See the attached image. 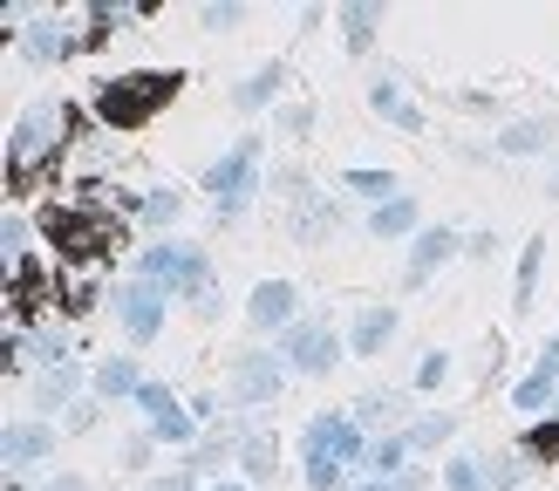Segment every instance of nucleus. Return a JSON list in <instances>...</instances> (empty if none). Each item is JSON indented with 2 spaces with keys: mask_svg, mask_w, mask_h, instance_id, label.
I'll return each instance as SVG.
<instances>
[{
  "mask_svg": "<svg viewBox=\"0 0 559 491\" xmlns=\"http://www.w3.org/2000/svg\"><path fill=\"white\" fill-rule=\"evenodd\" d=\"M287 355H294V369L321 375V369H334V355H342V342H334V335H328L321 321H300L294 335H287Z\"/></svg>",
  "mask_w": 559,
  "mask_h": 491,
  "instance_id": "obj_6",
  "label": "nucleus"
},
{
  "mask_svg": "<svg viewBox=\"0 0 559 491\" xmlns=\"http://www.w3.org/2000/svg\"><path fill=\"white\" fill-rule=\"evenodd\" d=\"M136 403L151 409V423H157V436H171V444H185V436H191V417H185V409H178L171 396L157 390V382H144V390H136Z\"/></svg>",
  "mask_w": 559,
  "mask_h": 491,
  "instance_id": "obj_9",
  "label": "nucleus"
},
{
  "mask_svg": "<svg viewBox=\"0 0 559 491\" xmlns=\"http://www.w3.org/2000/svg\"><path fill=\"white\" fill-rule=\"evenodd\" d=\"M157 491H191V478H171V484H157Z\"/></svg>",
  "mask_w": 559,
  "mask_h": 491,
  "instance_id": "obj_34",
  "label": "nucleus"
},
{
  "mask_svg": "<svg viewBox=\"0 0 559 491\" xmlns=\"http://www.w3.org/2000/svg\"><path fill=\"white\" fill-rule=\"evenodd\" d=\"M218 491H239V484H218Z\"/></svg>",
  "mask_w": 559,
  "mask_h": 491,
  "instance_id": "obj_36",
  "label": "nucleus"
},
{
  "mask_svg": "<svg viewBox=\"0 0 559 491\" xmlns=\"http://www.w3.org/2000/svg\"><path fill=\"white\" fill-rule=\"evenodd\" d=\"M157 314H164V300H157L151 280L123 294V327H130V342H151V335H157Z\"/></svg>",
  "mask_w": 559,
  "mask_h": 491,
  "instance_id": "obj_8",
  "label": "nucleus"
},
{
  "mask_svg": "<svg viewBox=\"0 0 559 491\" xmlns=\"http://www.w3.org/2000/svg\"><path fill=\"white\" fill-rule=\"evenodd\" d=\"M369 464H376V471L389 478V471L403 464V436H389V444H376V451H369Z\"/></svg>",
  "mask_w": 559,
  "mask_h": 491,
  "instance_id": "obj_25",
  "label": "nucleus"
},
{
  "mask_svg": "<svg viewBox=\"0 0 559 491\" xmlns=\"http://www.w3.org/2000/svg\"><path fill=\"white\" fill-rule=\"evenodd\" d=\"M342 21H348V48H369L376 41V8H348Z\"/></svg>",
  "mask_w": 559,
  "mask_h": 491,
  "instance_id": "obj_18",
  "label": "nucleus"
},
{
  "mask_svg": "<svg viewBox=\"0 0 559 491\" xmlns=\"http://www.w3.org/2000/svg\"><path fill=\"white\" fill-rule=\"evenodd\" d=\"M178 82H185V75H151V69H144V75H117V82H103L96 117H103L109 130H136L157 103L178 96Z\"/></svg>",
  "mask_w": 559,
  "mask_h": 491,
  "instance_id": "obj_1",
  "label": "nucleus"
},
{
  "mask_svg": "<svg viewBox=\"0 0 559 491\" xmlns=\"http://www.w3.org/2000/svg\"><path fill=\"white\" fill-rule=\"evenodd\" d=\"M144 280L157 287H185V294H199L205 287V253H178V246H151L144 253Z\"/></svg>",
  "mask_w": 559,
  "mask_h": 491,
  "instance_id": "obj_5",
  "label": "nucleus"
},
{
  "mask_svg": "<svg viewBox=\"0 0 559 491\" xmlns=\"http://www.w3.org/2000/svg\"><path fill=\"white\" fill-rule=\"evenodd\" d=\"M519 478H525V464H519V457H498V464H491V484H498V491H512Z\"/></svg>",
  "mask_w": 559,
  "mask_h": 491,
  "instance_id": "obj_27",
  "label": "nucleus"
},
{
  "mask_svg": "<svg viewBox=\"0 0 559 491\" xmlns=\"http://www.w3.org/2000/svg\"><path fill=\"white\" fill-rule=\"evenodd\" d=\"M246 478H253V484L273 478V444H266V436H246Z\"/></svg>",
  "mask_w": 559,
  "mask_h": 491,
  "instance_id": "obj_17",
  "label": "nucleus"
},
{
  "mask_svg": "<svg viewBox=\"0 0 559 491\" xmlns=\"http://www.w3.org/2000/svg\"><path fill=\"white\" fill-rule=\"evenodd\" d=\"M451 491H485L478 484V464H451Z\"/></svg>",
  "mask_w": 559,
  "mask_h": 491,
  "instance_id": "obj_30",
  "label": "nucleus"
},
{
  "mask_svg": "<svg viewBox=\"0 0 559 491\" xmlns=\"http://www.w3.org/2000/svg\"><path fill=\"white\" fill-rule=\"evenodd\" d=\"M409 218H416V205H409V199H389V205L376 212V232H409Z\"/></svg>",
  "mask_w": 559,
  "mask_h": 491,
  "instance_id": "obj_19",
  "label": "nucleus"
},
{
  "mask_svg": "<svg viewBox=\"0 0 559 491\" xmlns=\"http://www.w3.org/2000/svg\"><path fill=\"white\" fill-rule=\"evenodd\" d=\"M361 457V423L355 417H321V423H307V484L328 491V484H342V471Z\"/></svg>",
  "mask_w": 559,
  "mask_h": 491,
  "instance_id": "obj_2",
  "label": "nucleus"
},
{
  "mask_svg": "<svg viewBox=\"0 0 559 491\" xmlns=\"http://www.w3.org/2000/svg\"><path fill=\"white\" fill-rule=\"evenodd\" d=\"M48 130H55V109L41 103V109H27L21 117V130H14V184L27 178V157H35L41 144H48Z\"/></svg>",
  "mask_w": 559,
  "mask_h": 491,
  "instance_id": "obj_7",
  "label": "nucleus"
},
{
  "mask_svg": "<svg viewBox=\"0 0 559 491\" xmlns=\"http://www.w3.org/2000/svg\"><path fill=\"white\" fill-rule=\"evenodd\" d=\"M546 136H552L546 123H519V130L506 136V151H512V157H525V151H539V144H546Z\"/></svg>",
  "mask_w": 559,
  "mask_h": 491,
  "instance_id": "obj_20",
  "label": "nucleus"
},
{
  "mask_svg": "<svg viewBox=\"0 0 559 491\" xmlns=\"http://www.w3.org/2000/svg\"><path fill=\"white\" fill-rule=\"evenodd\" d=\"M437 436H451V417H430V423H416V444H437Z\"/></svg>",
  "mask_w": 559,
  "mask_h": 491,
  "instance_id": "obj_31",
  "label": "nucleus"
},
{
  "mask_svg": "<svg viewBox=\"0 0 559 491\" xmlns=\"http://www.w3.org/2000/svg\"><path fill=\"white\" fill-rule=\"evenodd\" d=\"M27 55H35V62H62L69 41H62V35H27Z\"/></svg>",
  "mask_w": 559,
  "mask_h": 491,
  "instance_id": "obj_22",
  "label": "nucleus"
},
{
  "mask_svg": "<svg viewBox=\"0 0 559 491\" xmlns=\"http://www.w3.org/2000/svg\"><path fill=\"white\" fill-rule=\"evenodd\" d=\"M96 390H103V396H136L144 382H136V369H130V362H109V369L96 375Z\"/></svg>",
  "mask_w": 559,
  "mask_h": 491,
  "instance_id": "obj_16",
  "label": "nucleus"
},
{
  "mask_svg": "<svg viewBox=\"0 0 559 491\" xmlns=\"http://www.w3.org/2000/svg\"><path fill=\"white\" fill-rule=\"evenodd\" d=\"M525 451H533V457H559V423H539L533 436H525Z\"/></svg>",
  "mask_w": 559,
  "mask_h": 491,
  "instance_id": "obj_24",
  "label": "nucleus"
},
{
  "mask_svg": "<svg viewBox=\"0 0 559 491\" xmlns=\"http://www.w3.org/2000/svg\"><path fill=\"white\" fill-rule=\"evenodd\" d=\"M41 232H48L55 246H62L69 260H90V253H103V246L117 239V232H109V226H96L90 212H55V205L41 212Z\"/></svg>",
  "mask_w": 559,
  "mask_h": 491,
  "instance_id": "obj_4",
  "label": "nucleus"
},
{
  "mask_svg": "<svg viewBox=\"0 0 559 491\" xmlns=\"http://www.w3.org/2000/svg\"><path fill=\"white\" fill-rule=\"evenodd\" d=\"M348 184H355V191H369V199H382V191H396V184H389V178H376V171H348Z\"/></svg>",
  "mask_w": 559,
  "mask_h": 491,
  "instance_id": "obj_29",
  "label": "nucleus"
},
{
  "mask_svg": "<svg viewBox=\"0 0 559 491\" xmlns=\"http://www.w3.org/2000/svg\"><path fill=\"white\" fill-rule=\"evenodd\" d=\"M273 89H280V69H260V75H253V82L239 89V103H266Z\"/></svg>",
  "mask_w": 559,
  "mask_h": 491,
  "instance_id": "obj_23",
  "label": "nucleus"
},
{
  "mask_svg": "<svg viewBox=\"0 0 559 491\" xmlns=\"http://www.w3.org/2000/svg\"><path fill=\"white\" fill-rule=\"evenodd\" d=\"M48 451H55V436L41 423H14L0 436V464H27V457H48Z\"/></svg>",
  "mask_w": 559,
  "mask_h": 491,
  "instance_id": "obj_11",
  "label": "nucleus"
},
{
  "mask_svg": "<svg viewBox=\"0 0 559 491\" xmlns=\"http://www.w3.org/2000/svg\"><path fill=\"white\" fill-rule=\"evenodd\" d=\"M451 246H457L451 232H443V226H430L424 239H416V260H409V280H424V273H430L437 260H451Z\"/></svg>",
  "mask_w": 559,
  "mask_h": 491,
  "instance_id": "obj_14",
  "label": "nucleus"
},
{
  "mask_svg": "<svg viewBox=\"0 0 559 491\" xmlns=\"http://www.w3.org/2000/svg\"><path fill=\"white\" fill-rule=\"evenodd\" d=\"M48 491H82V484H75V478H55V484H48Z\"/></svg>",
  "mask_w": 559,
  "mask_h": 491,
  "instance_id": "obj_33",
  "label": "nucleus"
},
{
  "mask_svg": "<svg viewBox=\"0 0 559 491\" xmlns=\"http://www.w3.org/2000/svg\"><path fill=\"white\" fill-rule=\"evenodd\" d=\"M369 103H376V109H382V117L396 123V130H409V136L424 130V117H416V109H409V103L396 96V82H376V89H369Z\"/></svg>",
  "mask_w": 559,
  "mask_h": 491,
  "instance_id": "obj_13",
  "label": "nucleus"
},
{
  "mask_svg": "<svg viewBox=\"0 0 559 491\" xmlns=\"http://www.w3.org/2000/svg\"><path fill=\"white\" fill-rule=\"evenodd\" d=\"M389 335H396V314H389V308H369V314H361V327H355V348H361V355H376Z\"/></svg>",
  "mask_w": 559,
  "mask_h": 491,
  "instance_id": "obj_15",
  "label": "nucleus"
},
{
  "mask_svg": "<svg viewBox=\"0 0 559 491\" xmlns=\"http://www.w3.org/2000/svg\"><path fill=\"white\" fill-rule=\"evenodd\" d=\"M539 253H546V239L525 246V260H519V300H533V280H539Z\"/></svg>",
  "mask_w": 559,
  "mask_h": 491,
  "instance_id": "obj_21",
  "label": "nucleus"
},
{
  "mask_svg": "<svg viewBox=\"0 0 559 491\" xmlns=\"http://www.w3.org/2000/svg\"><path fill=\"white\" fill-rule=\"evenodd\" d=\"M253 171H260V144H253V136H239V144H233V157L212 171V205L226 212V218L246 205V191H253Z\"/></svg>",
  "mask_w": 559,
  "mask_h": 491,
  "instance_id": "obj_3",
  "label": "nucleus"
},
{
  "mask_svg": "<svg viewBox=\"0 0 559 491\" xmlns=\"http://www.w3.org/2000/svg\"><path fill=\"white\" fill-rule=\"evenodd\" d=\"M361 491H389V484H382V478H376V484H361Z\"/></svg>",
  "mask_w": 559,
  "mask_h": 491,
  "instance_id": "obj_35",
  "label": "nucleus"
},
{
  "mask_svg": "<svg viewBox=\"0 0 559 491\" xmlns=\"http://www.w3.org/2000/svg\"><path fill=\"white\" fill-rule=\"evenodd\" d=\"M253 321H260V327L294 321V287H287V280H266V287L253 294Z\"/></svg>",
  "mask_w": 559,
  "mask_h": 491,
  "instance_id": "obj_12",
  "label": "nucleus"
},
{
  "mask_svg": "<svg viewBox=\"0 0 559 491\" xmlns=\"http://www.w3.org/2000/svg\"><path fill=\"white\" fill-rule=\"evenodd\" d=\"M280 382H287V375H280L273 355H253V362H239V396H246V403H273V396H280Z\"/></svg>",
  "mask_w": 559,
  "mask_h": 491,
  "instance_id": "obj_10",
  "label": "nucleus"
},
{
  "mask_svg": "<svg viewBox=\"0 0 559 491\" xmlns=\"http://www.w3.org/2000/svg\"><path fill=\"white\" fill-rule=\"evenodd\" d=\"M552 396V375H533V382H519V409H539Z\"/></svg>",
  "mask_w": 559,
  "mask_h": 491,
  "instance_id": "obj_26",
  "label": "nucleus"
},
{
  "mask_svg": "<svg viewBox=\"0 0 559 491\" xmlns=\"http://www.w3.org/2000/svg\"><path fill=\"white\" fill-rule=\"evenodd\" d=\"M69 390H75V375H69V369H55V375L41 382V403H62Z\"/></svg>",
  "mask_w": 559,
  "mask_h": 491,
  "instance_id": "obj_28",
  "label": "nucleus"
},
{
  "mask_svg": "<svg viewBox=\"0 0 559 491\" xmlns=\"http://www.w3.org/2000/svg\"><path fill=\"white\" fill-rule=\"evenodd\" d=\"M539 375H552V382H559V342L546 348V362H539Z\"/></svg>",
  "mask_w": 559,
  "mask_h": 491,
  "instance_id": "obj_32",
  "label": "nucleus"
}]
</instances>
